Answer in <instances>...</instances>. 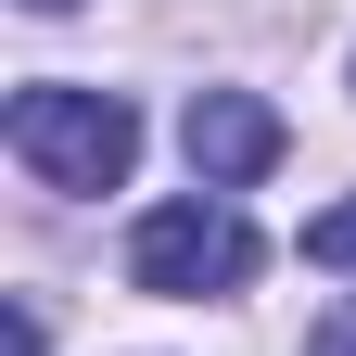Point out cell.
<instances>
[{"label": "cell", "instance_id": "cell-1", "mask_svg": "<svg viewBox=\"0 0 356 356\" xmlns=\"http://www.w3.org/2000/svg\"><path fill=\"white\" fill-rule=\"evenodd\" d=\"M13 165L38 191H127V165H140V115L115 102V89H13Z\"/></svg>", "mask_w": 356, "mask_h": 356}, {"label": "cell", "instance_id": "cell-2", "mask_svg": "<svg viewBox=\"0 0 356 356\" xmlns=\"http://www.w3.org/2000/svg\"><path fill=\"white\" fill-rule=\"evenodd\" d=\"M127 280L165 293V305H191V293H242V280H254V229H242V204H229V191L153 204L140 229H127Z\"/></svg>", "mask_w": 356, "mask_h": 356}, {"label": "cell", "instance_id": "cell-3", "mask_svg": "<svg viewBox=\"0 0 356 356\" xmlns=\"http://www.w3.org/2000/svg\"><path fill=\"white\" fill-rule=\"evenodd\" d=\"M178 140H191V178H204V191H254V178L280 165V115H267L254 89H191Z\"/></svg>", "mask_w": 356, "mask_h": 356}, {"label": "cell", "instance_id": "cell-4", "mask_svg": "<svg viewBox=\"0 0 356 356\" xmlns=\"http://www.w3.org/2000/svg\"><path fill=\"white\" fill-rule=\"evenodd\" d=\"M305 267H356V204H331V216H305Z\"/></svg>", "mask_w": 356, "mask_h": 356}, {"label": "cell", "instance_id": "cell-5", "mask_svg": "<svg viewBox=\"0 0 356 356\" xmlns=\"http://www.w3.org/2000/svg\"><path fill=\"white\" fill-rule=\"evenodd\" d=\"M305 356H356V305H331V318L305 331Z\"/></svg>", "mask_w": 356, "mask_h": 356}, {"label": "cell", "instance_id": "cell-6", "mask_svg": "<svg viewBox=\"0 0 356 356\" xmlns=\"http://www.w3.org/2000/svg\"><path fill=\"white\" fill-rule=\"evenodd\" d=\"M13 356H51V343H38V305H13Z\"/></svg>", "mask_w": 356, "mask_h": 356}, {"label": "cell", "instance_id": "cell-7", "mask_svg": "<svg viewBox=\"0 0 356 356\" xmlns=\"http://www.w3.org/2000/svg\"><path fill=\"white\" fill-rule=\"evenodd\" d=\"M26 13H64V0H26Z\"/></svg>", "mask_w": 356, "mask_h": 356}]
</instances>
